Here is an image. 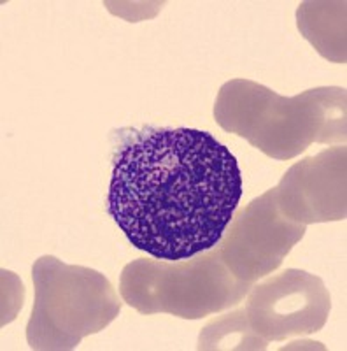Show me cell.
I'll return each instance as SVG.
<instances>
[{
  "label": "cell",
  "instance_id": "1",
  "mask_svg": "<svg viewBox=\"0 0 347 351\" xmlns=\"http://www.w3.org/2000/svg\"><path fill=\"white\" fill-rule=\"evenodd\" d=\"M114 152L107 211L153 258L183 260L218 246L242 197L230 149L195 128H128Z\"/></svg>",
  "mask_w": 347,
  "mask_h": 351
},
{
  "label": "cell",
  "instance_id": "2",
  "mask_svg": "<svg viewBox=\"0 0 347 351\" xmlns=\"http://www.w3.org/2000/svg\"><path fill=\"white\" fill-rule=\"evenodd\" d=\"M214 118L274 160H292L320 144H346V88H312L283 97L249 80L221 86Z\"/></svg>",
  "mask_w": 347,
  "mask_h": 351
},
{
  "label": "cell",
  "instance_id": "3",
  "mask_svg": "<svg viewBox=\"0 0 347 351\" xmlns=\"http://www.w3.org/2000/svg\"><path fill=\"white\" fill-rule=\"evenodd\" d=\"M253 285L233 276L216 246L183 260H132L120 276L121 299L140 315L165 313L183 319L227 311Z\"/></svg>",
  "mask_w": 347,
  "mask_h": 351
},
{
  "label": "cell",
  "instance_id": "4",
  "mask_svg": "<svg viewBox=\"0 0 347 351\" xmlns=\"http://www.w3.org/2000/svg\"><path fill=\"white\" fill-rule=\"evenodd\" d=\"M32 280L36 300L27 325L30 350H74L121 313L114 287L95 269L44 255L34 263Z\"/></svg>",
  "mask_w": 347,
  "mask_h": 351
},
{
  "label": "cell",
  "instance_id": "5",
  "mask_svg": "<svg viewBox=\"0 0 347 351\" xmlns=\"http://www.w3.org/2000/svg\"><path fill=\"white\" fill-rule=\"evenodd\" d=\"M246 297V318L268 344L320 332L331 309L323 280L302 269L270 276L253 285Z\"/></svg>",
  "mask_w": 347,
  "mask_h": 351
},
{
  "label": "cell",
  "instance_id": "6",
  "mask_svg": "<svg viewBox=\"0 0 347 351\" xmlns=\"http://www.w3.org/2000/svg\"><path fill=\"white\" fill-rule=\"evenodd\" d=\"M305 232L307 225L296 223L279 211L276 188H270L231 218L218 247L235 278L255 283L281 267Z\"/></svg>",
  "mask_w": 347,
  "mask_h": 351
},
{
  "label": "cell",
  "instance_id": "7",
  "mask_svg": "<svg viewBox=\"0 0 347 351\" xmlns=\"http://www.w3.org/2000/svg\"><path fill=\"white\" fill-rule=\"evenodd\" d=\"M276 199L279 211L296 223L346 219V146L292 165L276 186Z\"/></svg>",
  "mask_w": 347,
  "mask_h": 351
},
{
  "label": "cell",
  "instance_id": "8",
  "mask_svg": "<svg viewBox=\"0 0 347 351\" xmlns=\"http://www.w3.org/2000/svg\"><path fill=\"white\" fill-rule=\"evenodd\" d=\"M296 20L300 32L321 56L346 62V2H303Z\"/></svg>",
  "mask_w": 347,
  "mask_h": 351
},
{
  "label": "cell",
  "instance_id": "9",
  "mask_svg": "<svg viewBox=\"0 0 347 351\" xmlns=\"http://www.w3.org/2000/svg\"><path fill=\"white\" fill-rule=\"evenodd\" d=\"M198 350H267L265 343L251 328L244 307L212 319L198 335Z\"/></svg>",
  "mask_w": 347,
  "mask_h": 351
}]
</instances>
